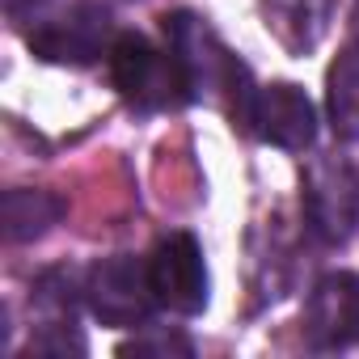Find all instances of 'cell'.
<instances>
[{"label":"cell","instance_id":"obj_1","mask_svg":"<svg viewBox=\"0 0 359 359\" xmlns=\"http://www.w3.org/2000/svg\"><path fill=\"white\" fill-rule=\"evenodd\" d=\"M110 81L140 110H169L195 97L187 68L173 51L152 47L144 34H118L110 47Z\"/></svg>","mask_w":359,"mask_h":359},{"label":"cell","instance_id":"obj_2","mask_svg":"<svg viewBox=\"0 0 359 359\" xmlns=\"http://www.w3.org/2000/svg\"><path fill=\"white\" fill-rule=\"evenodd\" d=\"M148 283L161 309L195 317L208 304V266L191 233H169L148 258Z\"/></svg>","mask_w":359,"mask_h":359},{"label":"cell","instance_id":"obj_3","mask_svg":"<svg viewBox=\"0 0 359 359\" xmlns=\"http://www.w3.org/2000/svg\"><path fill=\"white\" fill-rule=\"evenodd\" d=\"M85 296H89L93 313H97L106 325H135V321H144L148 309L156 304L152 283H148V266H140V262L127 258V254L97 262V266L89 271Z\"/></svg>","mask_w":359,"mask_h":359},{"label":"cell","instance_id":"obj_4","mask_svg":"<svg viewBox=\"0 0 359 359\" xmlns=\"http://www.w3.org/2000/svg\"><path fill=\"white\" fill-rule=\"evenodd\" d=\"M304 338L317 351H338L359 342V275H325L304 300Z\"/></svg>","mask_w":359,"mask_h":359},{"label":"cell","instance_id":"obj_5","mask_svg":"<svg viewBox=\"0 0 359 359\" xmlns=\"http://www.w3.org/2000/svg\"><path fill=\"white\" fill-rule=\"evenodd\" d=\"M245 131H254L258 140L279 144V148H309L317 135V114H313V102L304 97V89L279 81V85L254 89Z\"/></svg>","mask_w":359,"mask_h":359},{"label":"cell","instance_id":"obj_6","mask_svg":"<svg viewBox=\"0 0 359 359\" xmlns=\"http://www.w3.org/2000/svg\"><path fill=\"white\" fill-rule=\"evenodd\" d=\"M304 216L309 229L325 245H342L359 220V187L346 165H317L304 182Z\"/></svg>","mask_w":359,"mask_h":359},{"label":"cell","instance_id":"obj_7","mask_svg":"<svg viewBox=\"0 0 359 359\" xmlns=\"http://www.w3.org/2000/svg\"><path fill=\"white\" fill-rule=\"evenodd\" d=\"M106 34H110V13L102 5H76L64 18L34 30L30 47H34V55L51 60V64H89L102 55Z\"/></svg>","mask_w":359,"mask_h":359},{"label":"cell","instance_id":"obj_8","mask_svg":"<svg viewBox=\"0 0 359 359\" xmlns=\"http://www.w3.org/2000/svg\"><path fill=\"white\" fill-rule=\"evenodd\" d=\"M330 127L338 140H359V43H351L330 68Z\"/></svg>","mask_w":359,"mask_h":359},{"label":"cell","instance_id":"obj_9","mask_svg":"<svg viewBox=\"0 0 359 359\" xmlns=\"http://www.w3.org/2000/svg\"><path fill=\"white\" fill-rule=\"evenodd\" d=\"M64 203L47 191H9L5 195V237L9 241H34L60 220Z\"/></svg>","mask_w":359,"mask_h":359},{"label":"cell","instance_id":"obj_10","mask_svg":"<svg viewBox=\"0 0 359 359\" xmlns=\"http://www.w3.org/2000/svg\"><path fill=\"white\" fill-rule=\"evenodd\" d=\"M144 351H187V355H191V342H187V338H152V342H131V346H123V355H144Z\"/></svg>","mask_w":359,"mask_h":359},{"label":"cell","instance_id":"obj_11","mask_svg":"<svg viewBox=\"0 0 359 359\" xmlns=\"http://www.w3.org/2000/svg\"><path fill=\"white\" fill-rule=\"evenodd\" d=\"M355 43H359V5H355Z\"/></svg>","mask_w":359,"mask_h":359},{"label":"cell","instance_id":"obj_12","mask_svg":"<svg viewBox=\"0 0 359 359\" xmlns=\"http://www.w3.org/2000/svg\"><path fill=\"white\" fill-rule=\"evenodd\" d=\"M18 5H22V0H9V9H18Z\"/></svg>","mask_w":359,"mask_h":359}]
</instances>
